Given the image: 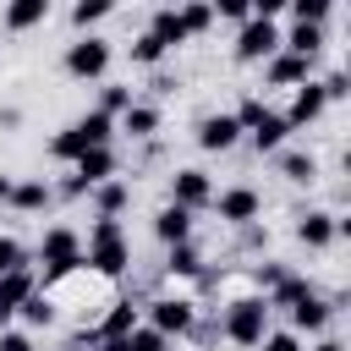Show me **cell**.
<instances>
[{"instance_id": "cell-1", "label": "cell", "mask_w": 351, "mask_h": 351, "mask_svg": "<svg viewBox=\"0 0 351 351\" xmlns=\"http://www.w3.org/2000/svg\"><path fill=\"white\" fill-rule=\"evenodd\" d=\"M82 269H93L99 280H121L132 269V236L121 219H93L88 241H82Z\"/></svg>"}, {"instance_id": "cell-2", "label": "cell", "mask_w": 351, "mask_h": 351, "mask_svg": "<svg viewBox=\"0 0 351 351\" xmlns=\"http://www.w3.org/2000/svg\"><path fill=\"white\" fill-rule=\"evenodd\" d=\"M110 143H115V121H110V115H99V110H88V115L66 121V126L49 137V159H60V165H77L82 154H93V148H110Z\"/></svg>"}, {"instance_id": "cell-3", "label": "cell", "mask_w": 351, "mask_h": 351, "mask_svg": "<svg viewBox=\"0 0 351 351\" xmlns=\"http://www.w3.org/2000/svg\"><path fill=\"white\" fill-rule=\"evenodd\" d=\"M77 269H82V236L71 225H49L38 236V291H55Z\"/></svg>"}, {"instance_id": "cell-4", "label": "cell", "mask_w": 351, "mask_h": 351, "mask_svg": "<svg viewBox=\"0 0 351 351\" xmlns=\"http://www.w3.org/2000/svg\"><path fill=\"white\" fill-rule=\"evenodd\" d=\"M137 313H143V324H148V329H159L170 346H176V340H186V335L197 329V302H192L186 291H159V296L137 302Z\"/></svg>"}, {"instance_id": "cell-5", "label": "cell", "mask_w": 351, "mask_h": 351, "mask_svg": "<svg viewBox=\"0 0 351 351\" xmlns=\"http://www.w3.org/2000/svg\"><path fill=\"white\" fill-rule=\"evenodd\" d=\"M269 302L258 296V291H247V296H236V302H225V313H219V335L230 340V346H241V351H258V340L269 335Z\"/></svg>"}, {"instance_id": "cell-6", "label": "cell", "mask_w": 351, "mask_h": 351, "mask_svg": "<svg viewBox=\"0 0 351 351\" xmlns=\"http://www.w3.org/2000/svg\"><path fill=\"white\" fill-rule=\"evenodd\" d=\"M208 208L219 214V225H230V230H252V225L263 219V192L247 186V181H236V186H219Z\"/></svg>"}, {"instance_id": "cell-7", "label": "cell", "mask_w": 351, "mask_h": 351, "mask_svg": "<svg viewBox=\"0 0 351 351\" xmlns=\"http://www.w3.org/2000/svg\"><path fill=\"white\" fill-rule=\"evenodd\" d=\"M110 60H115V49H110V38H99V33H88V38H77V44H66V55H60V71H66V77H77V82H99V77L110 71Z\"/></svg>"}, {"instance_id": "cell-8", "label": "cell", "mask_w": 351, "mask_h": 351, "mask_svg": "<svg viewBox=\"0 0 351 351\" xmlns=\"http://www.w3.org/2000/svg\"><path fill=\"white\" fill-rule=\"evenodd\" d=\"M115 148H93V154H82L77 165H71V181H60L55 186V197H88L93 186H104V181H115Z\"/></svg>"}, {"instance_id": "cell-9", "label": "cell", "mask_w": 351, "mask_h": 351, "mask_svg": "<svg viewBox=\"0 0 351 351\" xmlns=\"http://www.w3.org/2000/svg\"><path fill=\"white\" fill-rule=\"evenodd\" d=\"M274 49H280V22L247 16V22L236 27V44H230V55H236L241 66H263V60H269Z\"/></svg>"}, {"instance_id": "cell-10", "label": "cell", "mask_w": 351, "mask_h": 351, "mask_svg": "<svg viewBox=\"0 0 351 351\" xmlns=\"http://www.w3.org/2000/svg\"><path fill=\"white\" fill-rule=\"evenodd\" d=\"M346 230H351V219H340L335 208H307V214H296V241H302L307 252H329Z\"/></svg>"}, {"instance_id": "cell-11", "label": "cell", "mask_w": 351, "mask_h": 351, "mask_svg": "<svg viewBox=\"0 0 351 351\" xmlns=\"http://www.w3.org/2000/svg\"><path fill=\"white\" fill-rule=\"evenodd\" d=\"M241 137H247V132H241V121H236L230 110H208V115H197V126H192V143H197L203 154H230Z\"/></svg>"}, {"instance_id": "cell-12", "label": "cell", "mask_w": 351, "mask_h": 351, "mask_svg": "<svg viewBox=\"0 0 351 351\" xmlns=\"http://www.w3.org/2000/svg\"><path fill=\"white\" fill-rule=\"evenodd\" d=\"M170 203L186 208V214L208 208V203H214V176H208L203 165H181V170H170Z\"/></svg>"}, {"instance_id": "cell-13", "label": "cell", "mask_w": 351, "mask_h": 351, "mask_svg": "<svg viewBox=\"0 0 351 351\" xmlns=\"http://www.w3.org/2000/svg\"><path fill=\"white\" fill-rule=\"evenodd\" d=\"M340 302H346V296H318V291H313V296H302V302L291 307V324H285V329H291V335H313V340H318V335L329 329V318L340 313Z\"/></svg>"}, {"instance_id": "cell-14", "label": "cell", "mask_w": 351, "mask_h": 351, "mask_svg": "<svg viewBox=\"0 0 351 351\" xmlns=\"http://www.w3.org/2000/svg\"><path fill=\"white\" fill-rule=\"evenodd\" d=\"M247 143H252L258 154H280V148L291 143V126H285V115H280L274 104H263V110L247 121Z\"/></svg>"}, {"instance_id": "cell-15", "label": "cell", "mask_w": 351, "mask_h": 351, "mask_svg": "<svg viewBox=\"0 0 351 351\" xmlns=\"http://www.w3.org/2000/svg\"><path fill=\"white\" fill-rule=\"evenodd\" d=\"M49 203H55V181L49 176H16L11 181V197H5L11 214H44Z\"/></svg>"}, {"instance_id": "cell-16", "label": "cell", "mask_w": 351, "mask_h": 351, "mask_svg": "<svg viewBox=\"0 0 351 351\" xmlns=\"http://www.w3.org/2000/svg\"><path fill=\"white\" fill-rule=\"evenodd\" d=\"M33 291H38V269H33V263H22V269L0 274V329H11L16 307H22V302H27Z\"/></svg>"}, {"instance_id": "cell-17", "label": "cell", "mask_w": 351, "mask_h": 351, "mask_svg": "<svg viewBox=\"0 0 351 351\" xmlns=\"http://www.w3.org/2000/svg\"><path fill=\"white\" fill-rule=\"evenodd\" d=\"M302 82H313V60H302L291 49H274L263 60V88H302Z\"/></svg>"}, {"instance_id": "cell-18", "label": "cell", "mask_w": 351, "mask_h": 351, "mask_svg": "<svg viewBox=\"0 0 351 351\" xmlns=\"http://www.w3.org/2000/svg\"><path fill=\"white\" fill-rule=\"evenodd\" d=\"M159 126H165V110H159L154 99H132V110H121V115H115V132H121V137H132V143H148Z\"/></svg>"}, {"instance_id": "cell-19", "label": "cell", "mask_w": 351, "mask_h": 351, "mask_svg": "<svg viewBox=\"0 0 351 351\" xmlns=\"http://www.w3.org/2000/svg\"><path fill=\"white\" fill-rule=\"evenodd\" d=\"M137 324H143L137 302H132V296H115V302L104 307V318H99V324L88 329V340H93V346H99V340H121V335H132Z\"/></svg>"}, {"instance_id": "cell-20", "label": "cell", "mask_w": 351, "mask_h": 351, "mask_svg": "<svg viewBox=\"0 0 351 351\" xmlns=\"http://www.w3.org/2000/svg\"><path fill=\"white\" fill-rule=\"evenodd\" d=\"M324 110H329V104H324V93H318V77H313V82L291 88V104H285L280 115H285V126H291V132H302V126L324 121Z\"/></svg>"}, {"instance_id": "cell-21", "label": "cell", "mask_w": 351, "mask_h": 351, "mask_svg": "<svg viewBox=\"0 0 351 351\" xmlns=\"http://www.w3.org/2000/svg\"><path fill=\"white\" fill-rule=\"evenodd\" d=\"M143 33H154L165 55H170V49H181V44H192V33H186V22H181V5H154Z\"/></svg>"}, {"instance_id": "cell-22", "label": "cell", "mask_w": 351, "mask_h": 351, "mask_svg": "<svg viewBox=\"0 0 351 351\" xmlns=\"http://www.w3.org/2000/svg\"><path fill=\"white\" fill-rule=\"evenodd\" d=\"M49 22V0H11L5 11H0V27L5 33H33V27H44Z\"/></svg>"}, {"instance_id": "cell-23", "label": "cell", "mask_w": 351, "mask_h": 351, "mask_svg": "<svg viewBox=\"0 0 351 351\" xmlns=\"http://www.w3.org/2000/svg\"><path fill=\"white\" fill-rule=\"evenodd\" d=\"M274 170H280L291 186H313V181H318V159H313L307 148H291V143L274 154Z\"/></svg>"}, {"instance_id": "cell-24", "label": "cell", "mask_w": 351, "mask_h": 351, "mask_svg": "<svg viewBox=\"0 0 351 351\" xmlns=\"http://www.w3.org/2000/svg\"><path fill=\"white\" fill-rule=\"evenodd\" d=\"M154 236H159L165 247L192 241V214H186V208H176V203H159V208H154Z\"/></svg>"}, {"instance_id": "cell-25", "label": "cell", "mask_w": 351, "mask_h": 351, "mask_svg": "<svg viewBox=\"0 0 351 351\" xmlns=\"http://www.w3.org/2000/svg\"><path fill=\"white\" fill-rule=\"evenodd\" d=\"M88 197H93V219H121V208L132 203V186H126V181L115 176V181H104V186H93Z\"/></svg>"}, {"instance_id": "cell-26", "label": "cell", "mask_w": 351, "mask_h": 351, "mask_svg": "<svg viewBox=\"0 0 351 351\" xmlns=\"http://www.w3.org/2000/svg\"><path fill=\"white\" fill-rule=\"evenodd\" d=\"M165 274H170V280H208L203 252H197L192 241H181V247H170V252H165Z\"/></svg>"}, {"instance_id": "cell-27", "label": "cell", "mask_w": 351, "mask_h": 351, "mask_svg": "<svg viewBox=\"0 0 351 351\" xmlns=\"http://www.w3.org/2000/svg\"><path fill=\"white\" fill-rule=\"evenodd\" d=\"M313 291H318L313 280H302V274H285V280H280V285H274L263 302H269V313H291V307H296L302 296H313Z\"/></svg>"}, {"instance_id": "cell-28", "label": "cell", "mask_w": 351, "mask_h": 351, "mask_svg": "<svg viewBox=\"0 0 351 351\" xmlns=\"http://www.w3.org/2000/svg\"><path fill=\"white\" fill-rule=\"evenodd\" d=\"M16 318H22L27 335H33V329H49V324H55V296H49V291H33V296L16 307Z\"/></svg>"}, {"instance_id": "cell-29", "label": "cell", "mask_w": 351, "mask_h": 351, "mask_svg": "<svg viewBox=\"0 0 351 351\" xmlns=\"http://www.w3.org/2000/svg\"><path fill=\"white\" fill-rule=\"evenodd\" d=\"M285 16H291V22H302V27H329L335 0H285Z\"/></svg>"}, {"instance_id": "cell-30", "label": "cell", "mask_w": 351, "mask_h": 351, "mask_svg": "<svg viewBox=\"0 0 351 351\" xmlns=\"http://www.w3.org/2000/svg\"><path fill=\"white\" fill-rule=\"evenodd\" d=\"M110 11H115L110 0H77V5H71V27H77V38H88V33H93Z\"/></svg>"}, {"instance_id": "cell-31", "label": "cell", "mask_w": 351, "mask_h": 351, "mask_svg": "<svg viewBox=\"0 0 351 351\" xmlns=\"http://www.w3.org/2000/svg\"><path fill=\"white\" fill-rule=\"evenodd\" d=\"M132 99H137V93H132V82H104V88H99V104H93V110L115 121L121 110H132Z\"/></svg>"}, {"instance_id": "cell-32", "label": "cell", "mask_w": 351, "mask_h": 351, "mask_svg": "<svg viewBox=\"0 0 351 351\" xmlns=\"http://www.w3.org/2000/svg\"><path fill=\"white\" fill-rule=\"evenodd\" d=\"M318 93H324V104H346V99H351V71H346V66L324 71V77H318Z\"/></svg>"}, {"instance_id": "cell-33", "label": "cell", "mask_w": 351, "mask_h": 351, "mask_svg": "<svg viewBox=\"0 0 351 351\" xmlns=\"http://www.w3.org/2000/svg\"><path fill=\"white\" fill-rule=\"evenodd\" d=\"M181 22H186V33H192V38H203V33L214 27V11H208V0H186V5H181Z\"/></svg>"}, {"instance_id": "cell-34", "label": "cell", "mask_w": 351, "mask_h": 351, "mask_svg": "<svg viewBox=\"0 0 351 351\" xmlns=\"http://www.w3.org/2000/svg\"><path fill=\"white\" fill-rule=\"evenodd\" d=\"M208 11H214V22H247L252 16V0H208Z\"/></svg>"}, {"instance_id": "cell-35", "label": "cell", "mask_w": 351, "mask_h": 351, "mask_svg": "<svg viewBox=\"0 0 351 351\" xmlns=\"http://www.w3.org/2000/svg\"><path fill=\"white\" fill-rule=\"evenodd\" d=\"M159 60H165L159 38H154V33H137V38H132V66H159Z\"/></svg>"}, {"instance_id": "cell-36", "label": "cell", "mask_w": 351, "mask_h": 351, "mask_svg": "<svg viewBox=\"0 0 351 351\" xmlns=\"http://www.w3.org/2000/svg\"><path fill=\"white\" fill-rule=\"evenodd\" d=\"M126 351H170V340H165L159 329H148V324H137V329L126 335Z\"/></svg>"}, {"instance_id": "cell-37", "label": "cell", "mask_w": 351, "mask_h": 351, "mask_svg": "<svg viewBox=\"0 0 351 351\" xmlns=\"http://www.w3.org/2000/svg\"><path fill=\"white\" fill-rule=\"evenodd\" d=\"M27 263V247L11 236V230H0V274H11V269H22Z\"/></svg>"}, {"instance_id": "cell-38", "label": "cell", "mask_w": 351, "mask_h": 351, "mask_svg": "<svg viewBox=\"0 0 351 351\" xmlns=\"http://www.w3.org/2000/svg\"><path fill=\"white\" fill-rule=\"evenodd\" d=\"M307 340L302 335H291V329H269L263 340H258V351H302Z\"/></svg>"}, {"instance_id": "cell-39", "label": "cell", "mask_w": 351, "mask_h": 351, "mask_svg": "<svg viewBox=\"0 0 351 351\" xmlns=\"http://www.w3.org/2000/svg\"><path fill=\"white\" fill-rule=\"evenodd\" d=\"M285 274H291V269H285V263H274V258H269V263H263V269H258V274H252V285H258V296H269V291H274V285H280V280H285Z\"/></svg>"}, {"instance_id": "cell-40", "label": "cell", "mask_w": 351, "mask_h": 351, "mask_svg": "<svg viewBox=\"0 0 351 351\" xmlns=\"http://www.w3.org/2000/svg\"><path fill=\"white\" fill-rule=\"evenodd\" d=\"M0 351H38L27 329H0Z\"/></svg>"}, {"instance_id": "cell-41", "label": "cell", "mask_w": 351, "mask_h": 351, "mask_svg": "<svg viewBox=\"0 0 351 351\" xmlns=\"http://www.w3.org/2000/svg\"><path fill=\"white\" fill-rule=\"evenodd\" d=\"M302 351H346V340H335V335H318L313 346H302Z\"/></svg>"}, {"instance_id": "cell-42", "label": "cell", "mask_w": 351, "mask_h": 351, "mask_svg": "<svg viewBox=\"0 0 351 351\" xmlns=\"http://www.w3.org/2000/svg\"><path fill=\"white\" fill-rule=\"evenodd\" d=\"M11 181H16V176H0V203L11 197Z\"/></svg>"}, {"instance_id": "cell-43", "label": "cell", "mask_w": 351, "mask_h": 351, "mask_svg": "<svg viewBox=\"0 0 351 351\" xmlns=\"http://www.w3.org/2000/svg\"><path fill=\"white\" fill-rule=\"evenodd\" d=\"M66 351H82V346H66Z\"/></svg>"}]
</instances>
